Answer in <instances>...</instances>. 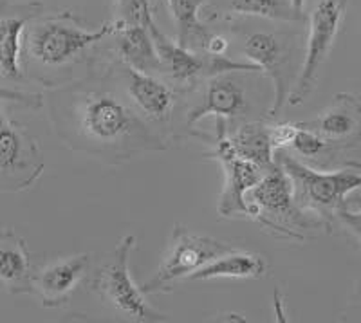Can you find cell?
<instances>
[{
	"instance_id": "1",
	"label": "cell",
	"mask_w": 361,
	"mask_h": 323,
	"mask_svg": "<svg viewBox=\"0 0 361 323\" xmlns=\"http://www.w3.org/2000/svg\"><path fill=\"white\" fill-rule=\"evenodd\" d=\"M49 109L54 130L67 147L107 164L164 150L169 143L132 105L109 61L92 67L85 80L54 90Z\"/></svg>"
},
{
	"instance_id": "2",
	"label": "cell",
	"mask_w": 361,
	"mask_h": 323,
	"mask_svg": "<svg viewBox=\"0 0 361 323\" xmlns=\"http://www.w3.org/2000/svg\"><path fill=\"white\" fill-rule=\"evenodd\" d=\"M118 22L111 20L90 29L71 11L35 18L24 38V56L42 73L71 74L87 60L90 49L114 37Z\"/></svg>"
},
{
	"instance_id": "3",
	"label": "cell",
	"mask_w": 361,
	"mask_h": 323,
	"mask_svg": "<svg viewBox=\"0 0 361 323\" xmlns=\"http://www.w3.org/2000/svg\"><path fill=\"white\" fill-rule=\"evenodd\" d=\"M275 157L291 177L300 208L316 215L331 231L338 209L347 205L350 193L361 188L360 164H350L334 172H320L311 164L296 159L286 148L276 150Z\"/></svg>"
},
{
	"instance_id": "4",
	"label": "cell",
	"mask_w": 361,
	"mask_h": 323,
	"mask_svg": "<svg viewBox=\"0 0 361 323\" xmlns=\"http://www.w3.org/2000/svg\"><path fill=\"white\" fill-rule=\"evenodd\" d=\"M247 202L253 209L251 221L266 231H273L276 237L304 240V231H329L320 219L298 206L295 186L282 164L271 166L260 183L247 193Z\"/></svg>"
},
{
	"instance_id": "5",
	"label": "cell",
	"mask_w": 361,
	"mask_h": 323,
	"mask_svg": "<svg viewBox=\"0 0 361 323\" xmlns=\"http://www.w3.org/2000/svg\"><path fill=\"white\" fill-rule=\"evenodd\" d=\"M0 99H15L31 109H40L42 95L0 87ZM45 163L40 145L20 123L11 121L0 105V193L31 188L44 172Z\"/></svg>"
},
{
	"instance_id": "6",
	"label": "cell",
	"mask_w": 361,
	"mask_h": 323,
	"mask_svg": "<svg viewBox=\"0 0 361 323\" xmlns=\"http://www.w3.org/2000/svg\"><path fill=\"white\" fill-rule=\"evenodd\" d=\"M135 250L134 235H125L116 245L114 253L94 273L90 291L99 296L121 318L135 323L169 322V315H163L147 302L141 286L132 280L130 255Z\"/></svg>"
},
{
	"instance_id": "7",
	"label": "cell",
	"mask_w": 361,
	"mask_h": 323,
	"mask_svg": "<svg viewBox=\"0 0 361 323\" xmlns=\"http://www.w3.org/2000/svg\"><path fill=\"white\" fill-rule=\"evenodd\" d=\"M212 145V150L204 152L206 159H215L224 172V184L219 195L217 212L221 217H253V209L247 202V193L260 183L266 168L255 161L246 159L237 152L230 140V125L224 119H215V135L206 138L204 134H195Z\"/></svg>"
},
{
	"instance_id": "8",
	"label": "cell",
	"mask_w": 361,
	"mask_h": 323,
	"mask_svg": "<svg viewBox=\"0 0 361 323\" xmlns=\"http://www.w3.org/2000/svg\"><path fill=\"white\" fill-rule=\"evenodd\" d=\"M233 248L235 245L228 242L193 233L183 224H176L170 235L169 248L161 258L156 274L141 284V291L145 295L170 293L173 289V284L188 280L195 271Z\"/></svg>"
},
{
	"instance_id": "9",
	"label": "cell",
	"mask_w": 361,
	"mask_h": 323,
	"mask_svg": "<svg viewBox=\"0 0 361 323\" xmlns=\"http://www.w3.org/2000/svg\"><path fill=\"white\" fill-rule=\"evenodd\" d=\"M347 6L349 0H318L312 8L309 15V37L304 61L288 98V105H302L316 89L322 69L336 44Z\"/></svg>"
},
{
	"instance_id": "10",
	"label": "cell",
	"mask_w": 361,
	"mask_h": 323,
	"mask_svg": "<svg viewBox=\"0 0 361 323\" xmlns=\"http://www.w3.org/2000/svg\"><path fill=\"white\" fill-rule=\"evenodd\" d=\"M109 67L114 74L116 82L123 89L137 112L170 141L177 111V98L180 95L179 90L157 74L134 69L123 63L118 56L116 60L109 61Z\"/></svg>"
},
{
	"instance_id": "11",
	"label": "cell",
	"mask_w": 361,
	"mask_h": 323,
	"mask_svg": "<svg viewBox=\"0 0 361 323\" xmlns=\"http://www.w3.org/2000/svg\"><path fill=\"white\" fill-rule=\"evenodd\" d=\"M247 71H228L204 80L197 103L186 112V130H192L201 119L214 118L230 123H244L251 112L250 90L244 74Z\"/></svg>"
},
{
	"instance_id": "12",
	"label": "cell",
	"mask_w": 361,
	"mask_h": 323,
	"mask_svg": "<svg viewBox=\"0 0 361 323\" xmlns=\"http://www.w3.org/2000/svg\"><path fill=\"white\" fill-rule=\"evenodd\" d=\"M243 54L273 83V99L267 109V119H275L288 103L295 85L288 45L275 33L255 31L244 40Z\"/></svg>"
},
{
	"instance_id": "13",
	"label": "cell",
	"mask_w": 361,
	"mask_h": 323,
	"mask_svg": "<svg viewBox=\"0 0 361 323\" xmlns=\"http://www.w3.org/2000/svg\"><path fill=\"white\" fill-rule=\"evenodd\" d=\"M42 15V2H0V78L20 82L24 78V31Z\"/></svg>"
},
{
	"instance_id": "14",
	"label": "cell",
	"mask_w": 361,
	"mask_h": 323,
	"mask_svg": "<svg viewBox=\"0 0 361 323\" xmlns=\"http://www.w3.org/2000/svg\"><path fill=\"white\" fill-rule=\"evenodd\" d=\"M89 266L90 255L87 253L53 260L33 274V293L47 309L69 305Z\"/></svg>"
},
{
	"instance_id": "15",
	"label": "cell",
	"mask_w": 361,
	"mask_h": 323,
	"mask_svg": "<svg viewBox=\"0 0 361 323\" xmlns=\"http://www.w3.org/2000/svg\"><path fill=\"white\" fill-rule=\"evenodd\" d=\"M298 123L336 147H353L361 135V102L354 95L341 92L314 119Z\"/></svg>"
},
{
	"instance_id": "16",
	"label": "cell",
	"mask_w": 361,
	"mask_h": 323,
	"mask_svg": "<svg viewBox=\"0 0 361 323\" xmlns=\"http://www.w3.org/2000/svg\"><path fill=\"white\" fill-rule=\"evenodd\" d=\"M0 289L11 295L33 293V267L27 244L13 229H0Z\"/></svg>"
},
{
	"instance_id": "17",
	"label": "cell",
	"mask_w": 361,
	"mask_h": 323,
	"mask_svg": "<svg viewBox=\"0 0 361 323\" xmlns=\"http://www.w3.org/2000/svg\"><path fill=\"white\" fill-rule=\"evenodd\" d=\"M116 22H118V29L114 33L116 53L119 60L137 71L161 76V60L150 29L145 25Z\"/></svg>"
},
{
	"instance_id": "18",
	"label": "cell",
	"mask_w": 361,
	"mask_h": 323,
	"mask_svg": "<svg viewBox=\"0 0 361 323\" xmlns=\"http://www.w3.org/2000/svg\"><path fill=\"white\" fill-rule=\"evenodd\" d=\"M230 140L240 156L255 161L262 168L269 170L276 163V147L273 141V123L244 121L235 127V132H230Z\"/></svg>"
},
{
	"instance_id": "19",
	"label": "cell",
	"mask_w": 361,
	"mask_h": 323,
	"mask_svg": "<svg viewBox=\"0 0 361 323\" xmlns=\"http://www.w3.org/2000/svg\"><path fill=\"white\" fill-rule=\"evenodd\" d=\"M266 260L260 255L240 251L237 248L221 255L190 276L188 280L215 279H260L266 274Z\"/></svg>"
},
{
	"instance_id": "20",
	"label": "cell",
	"mask_w": 361,
	"mask_h": 323,
	"mask_svg": "<svg viewBox=\"0 0 361 323\" xmlns=\"http://www.w3.org/2000/svg\"><path fill=\"white\" fill-rule=\"evenodd\" d=\"M172 18L177 28V42L183 47L204 53L206 42L212 31H208L199 18L201 9L208 4V0H166Z\"/></svg>"
},
{
	"instance_id": "21",
	"label": "cell",
	"mask_w": 361,
	"mask_h": 323,
	"mask_svg": "<svg viewBox=\"0 0 361 323\" xmlns=\"http://www.w3.org/2000/svg\"><path fill=\"white\" fill-rule=\"evenodd\" d=\"M288 152H291L296 159L304 161V163H327V161L333 159L336 156V152L340 150V147L329 143L327 140H324L322 135H318L316 132L309 130V128L302 127L300 123H296V132L293 135V141L288 148Z\"/></svg>"
},
{
	"instance_id": "22",
	"label": "cell",
	"mask_w": 361,
	"mask_h": 323,
	"mask_svg": "<svg viewBox=\"0 0 361 323\" xmlns=\"http://www.w3.org/2000/svg\"><path fill=\"white\" fill-rule=\"evenodd\" d=\"M230 6L238 15L271 18V20H302L304 15L286 0H230Z\"/></svg>"
},
{
	"instance_id": "23",
	"label": "cell",
	"mask_w": 361,
	"mask_h": 323,
	"mask_svg": "<svg viewBox=\"0 0 361 323\" xmlns=\"http://www.w3.org/2000/svg\"><path fill=\"white\" fill-rule=\"evenodd\" d=\"M116 20L123 24H135L148 28L154 22L152 0H118L116 2Z\"/></svg>"
},
{
	"instance_id": "24",
	"label": "cell",
	"mask_w": 361,
	"mask_h": 323,
	"mask_svg": "<svg viewBox=\"0 0 361 323\" xmlns=\"http://www.w3.org/2000/svg\"><path fill=\"white\" fill-rule=\"evenodd\" d=\"M336 221L343 226L361 245V197L347 199V205L341 206L336 213Z\"/></svg>"
},
{
	"instance_id": "25",
	"label": "cell",
	"mask_w": 361,
	"mask_h": 323,
	"mask_svg": "<svg viewBox=\"0 0 361 323\" xmlns=\"http://www.w3.org/2000/svg\"><path fill=\"white\" fill-rule=\"evenodd\" d=\"M228 47H230L228 38L222 37V35L212 33L209 35L208 42H206L204 53L212 54V56H224V54H228Z\"/></svg>"
},
{
	"instance_id": "26",
	"label": "cell",
	"mask_w": 361,
	"mask_h": 323,
	"mask_svg": "<svg viewBox=\"0 0 361 323\" xmlns=\"http://www.w3.org/2000/svg\"><path fill=\"white\" fill-rule=\"evenodd\" d=\"M293 4V8L296 9L298 13H302L304 15V6H305V0H289Z\"/></svg>"
}]
</instances>
